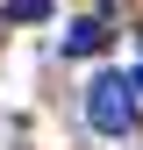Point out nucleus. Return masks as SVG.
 Here are the masks:
<instances>
[{"label": "nucleus", "mask_w": 143, "mask_h": 150, "mask_svg": "<svg viewBox=\"0 0 143 150\" xmlns=\"http://www.w3.org/2000/svg\"><path fill=\"white\" fill-rule=\"evenodd\" d=\"M86 122H93L107 143H122V136L136 129V93H129V79H122V71H107V79L86 86Z\"/></svg>", "instance_id": "obj_1"}, {"label": "nucleus", "mask_w": 143, "mask_h": 150, "mask_svg": "<svg viewBox=\"0 0 143 150\" xmlns=\"http://www.w3.org/2000/svg\"><path fill=\"white\" fill-rule=\"evenodd\" d=\"M107 43H115L107 22H72V29H64V57H100Z\"/></svg>", "instance_id": "obj_2"}, {"label": "nucleus", "mask_w": 143, "mask_h": 150, "mask_svg": "<svg viewBox=\"0 0 143 150\" xmlns=\"http://www.w3.org/2000/svg\"><path fill=\"white\" fill-rule=\"evenodd\" d=\"M7 22H50V0H7Z\"/></svg>", "instance_id": "obj_3"}, {"label": "nucleus", "mask_w": 143, "mask_h": 150, "mask_svg": "<svg viewBox=\"0 0 143 150\" xmlns=\"http://www.w3.org/2000/svg\"><path fill=\"white\" fill-rule=\"evenodd\" d=\"M122 79H129V93H136V100H143V64H136V71H122Z\"/></svg>", "instance_id": "obj_4"}]
</instances>
